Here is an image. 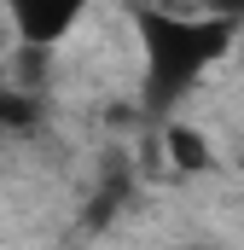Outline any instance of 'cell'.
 <instances>
[{
	"label": "cell",
	"instance_id": "277c9868",
	"mask_svg": "<svg viewBox=\"0 0 244 250\" xmlns=\"http://www.w3.org/2000/svg\"><path fill=\"white\" fill-rule=\"evenodd\" d=\"M203 12H215V18H227V23H244V0H198Z\"/></svg>",
	"mask_w": 244,
	"mask_h": 250
},
{
	"label": "cell",
	"instance_id": "6da1fadb",
	"mask_svg": "<svg viewBox=\"0 0 244 250\" xmlns=\"http://www.w3.org/2000/svg\"><path fill=\"white\" fill-rule=\"evenodd\" d=\"M134 35H140V70H145V105L163 111L186 99L215 64L233 53L239 23L192 6V12H169V6H140L134 12Z\"/></svg>",
	"mask_w": 244,
	"mask_h": 250
},
{
	"label": "cell",
	"instance_id": "7a4b0ae2",
	"mask_svg": "<svg viewBox=\"0 0 244 250\" xmlns=\"http://www.w3.org/2000/svg\"><path fill=\"white\" fill-rule=\"evenodd\" d=\"M0 6H6L12 35H18L29 53L64 47V41L87 23V12H93V0H0Z\"/></svg>",
	"mask_w": 244,
	"mask_h": 250
},
{
	"label": "cell",
	"instance_id": "3957f363",
	"mask_svg": "<svg viewBox=\"0 0 244 250\" xmlns=\"http://www.w3.org/2000/svg\"><path fill=\"white\" fill-rule=\"evenodd\" d=\"M163 151H169V163H175L181 175H203V169L215 163V146H209L198 128H186V123L163 128Z\"/></svg>",
	"mask_w": 244,
	"mask_h": 250
}]
</instances>
